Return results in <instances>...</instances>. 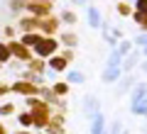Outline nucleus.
Segmentation results:
<instances>
[{
	"label": "nucleus",
	"mask_w": 147,
	"mask_h": 134,
	"mask_svg": "<svg viewBox=\"0 0 147 134\" xmlns=\"http://www.w3.org/2000/svg\"><path fill=\"white\" fill-rule=\"evenodd\" d=\"M130 110L135 115H147V85H137L132 90V98H130Z\"/></svg>",
	"instance_id": "obj_1"
},
{
	"label": "nucleus",
	"mask_w": 147,
	"mask_h": 134,
	"mask_svg": "<svg viewBox=\"0 0 147 134\" xmlns=\"http://www.w3.org/2000/svg\"><path fill=\"white\" fill-rule=\"evenodd\" d=\"M57 47H59V44L52 39V37H49V39H44V37H42V41H39L34 49H37V54H39V56H49V54L57 51Z\"/></svg>",
	"instance_id": "obj_2"
},
{
	"label": "nucleus",
	"mask_w": 147,
	"mask_h": 134,
	"mask_svg": "<svg viewBox=\"0 0 147 134\" xmlns=\"http://www.w3.org/2000/svg\"><path fill=\"white\" fill-rule=\"evenodd\" d=\"M27 10L34 12V15H49L52 5H49V3H30V5H27Z\"/></svg>",
	"instance_id": "obj_3"
},
{
	"label": "nucleus",
	"mask_w": 147,
	"mask_h": 134,
	"mask_svg": "<svg viewBox=\"0 0 147 134\" xmlns=\"http://www.w3.org/2000/svg\"><path fill=\"white\" fill-rule=\"evenodd\" d=\"M103 127H105L103 115L96 112V115H93V124H91V134H105V132H103Z\"/></svg>",
	"instance_id": "obj_4"
},
{
	"label": "nucleus",
	"mask_w": 147,
	"mask_h": 134,
	"mask_svg": "<svg viewBox=\"0 0 147 134\" xmlns=\"http://www.w3.org/2000/svg\"><path fill=\"white\" fill-rule=\"evenodd\" d=\"M118 78H120V68H105L103 71V83H115Z\"/></svg>",
	"instance_id": "obj_5"
},
{
	"label": "nucleus",
	"mask_w": 147,
	"mask_h": 134,
	"mask_svg": "<svg viewBox=\"0 0 147 134\" xmlns=\"http://www.w3.org/2000/svg\"><path fill=\"white\" fill-rule=\"evenodd\" d=\"M7 51H15V54H17V56H20V59H22V61H30V51H27V49H25V47H20V44H15V41H12L10 47H7Z\"/></svg>",
	"instance_id": "obj_6"
},
{
	"label": "nucleus",
	"mask_w": 147,
	"mask_h": 134,
	"mask_svg": "<svg viewBox=\"0 0 147 134\" xmlns=\"http://www.w3.org/2000/svg\"><path fill=\"white\" fill-rule=\"evenodd\" d=\"M88 25L91 27H100V12H98V7H93V5L88 7Z\"/></svg>",
	"instance_id": "obj_7"
},
{
	"label": "nucleus",
	"mask_w": 147,
	"mask_h": 134,
	"mask_svg": "<svg viewBox=\"0 0 147 134\" xmlns=\"http://www.w3.org/2000/svg\"><path fill=\"white\" fill-rule=\"evenodd\" d=\"M39 41H42V37H39V34H34V32H32V34L27 32V34L22 37V44H25V47H37Z\"/></svg>",
	"instance_id": "obj_8"
},
{
	"label": "nucleus",
	"mask_w": 147,
	"mask_h": 134,
	"mask_svg": "<svg viewBox=\"0 0 147 134\" xmlns=\"http://www.w3.org/2000/svg\"><path fill=\"white\" fill-rule=\"evenodd\" d=\"M20 27H22L25 32H27V29H37V27H39V20H37V17H25Z\"/></svg>",
	"instance_id": "obj_9"
},
{
	"label": "nucleus",
	"mask_w": 147,
	"mask_h": 134,
	"mask_svg": "<svg viewBox=\"0 0 147 134\" xmlns=\"http://www.w3.org/2000/svg\"><path fill=\"white\" fill-rule=\"evenodd\" d=\"M49 66H52V71H64V68H66V61H64L61 56H52Z\"/></svg>",
	"instance_id": "obj_10"
},
{
	"label": "nucleus",
	"mask_w": 147,
	"mask_h": 134,
	"mask_svg": "<svg viewBox=\"0 0 147 134\" xmlns=\"http://www.w3.org/2000/svg\"><path fill=\"white\" fill-rule=\"evenodd\" d=\"M66 81H69V83H76V85H79V83H84L86 78H84V73H81V71H69Z\"/></svg>",
	"instance_id": "obj_11"
},
{
	"label": "nucleus",
	"mask_w": 147,
	"mask_h": 134,
	"mask_svg": "<svg viewBox=\"0 0 147 134\" xmlns=\"http://www.w3.org/2000/svg\"><path fill=\"white\" fill-rule=\"evenodd\" d=\"M84 100H86V103H84L86 112H88V115H93L96 110H98V103H96V98H93V95H91V98H84Z\"/></svg>",
	"instance_id": "obj_12"
},
{
	"label": "nucleus",
	"mask_w": 147,
	"mask_h": 134,
	"mask_svg": "<svg viewBox=\"0 0 147 134\" xmlns=\"http://www.w3.org/2000/svg\"><path fill=\"white\" fill-rule=\"evenodd\" d=\"M39 27H42L44 32H49V34H52V32L57 29V20H39Z\"/></svg>",
	"instance_id": "obj_13"
},
{
	"label": "nucleus",
	"mask_w": 147,
	"mask_h": 134,
	"mask_svg": "<svg viewBox=\"0 0 147 134\" xmlns=\"http://www.w3.org/2000/svg\"><path fill=\"white\" fill-rule=\"evenodd\" d=\"M120 54H118V49H115V51H113V54H110V59H108V66L110 68H120Z\"/></svg>",
	"instance_id": "obj_14"
},
{
	"label": "nucleus",
	"mask_w": 147,
	"mask_h": 134,
	"mask_svg": "<svg viewBox=\"0 0 147 134\" xmlns=\"http://www.w3.org/2000/svg\"><path fill=\"white\" fill-rule=\"evenodd\" d=\"M61 41L66 44V47H76V44H79V37H76V34H69V32H66V34L61 37Z\"/></svg>",
	"instance_id": "obj_15"
},
{
	"label": "nucleus",
	"mask_w": 147,
	"mask_h": 134,
	"mask_svg": "<svg viewBox=\"0 0 147 134\" xmlns=\"http://www.w3.org/2000/svg\"><path fill=\"white\" fill-rule=\"evenodd\" d=\"M12 90H20V93H34V88L27 85V83H15V85H12Z\"/></svg>",
	"instance_id": "obj_16"
},
{
	"label": "nucleus",
	"mask_w": 147,
	"mask_h": 134,
	"mask_svg": "<svg viewBox=\"0 0 147 134\" xmlns=\"http://www.w3.org/2000/svg\"><path fill=\"white\" fill-rule=\"evenodd\" d=\"M61 22H66V25H74V22H76V12H64V15H61Z\"/></svg>",
	"instance_id": "obj_17"
},
{
	"label": "nucleus",
	"mask_w": 147,
	"mask_h": 134,
	"mask_svg": "<svg viewBox=\"0 0 147 134\" xmlns=\"http://www.w3.org/2000/svg\"><path fill=\"white\" fill-rule=\"evenodd\" d=\"M20 124H22V127H30V124H32V112H22L20 115Z\"/></svg>",
	"instance_id": "obj_18"
},
{
	"label": "nucleus",
	"mask_w": 147,
	"mask_h": 134,
	"mask_svg": "<svg viewBox=\"0 0 147 134\" xmlns=\"http://www.w3.org/2000/svg\"><path fill=\"white\" fill-rule=\"evenodd\" d=\"M12 112H15V105H12V103L0 105V115H12Z\"/></svg>",
	"instance_id": "obj_19"
},
{
	"label": "nucleus",
	"mask_w": 147,
	"mask_h": 134,
	"mask_svg": "<svg viewBox=\"0 0 147 134\" xmlns=\"http://www.w3.org/2000/svg\"><path fill=\"white\" fill-rule=\"evenodd\" d=\"M66 90H69V85H66V83H57V85H54V93H57V95H64Z\"/></svg>",
	"instance_id": "obj_20"
},
{
	"label": "nucleus",
	"mask_w": 147,
	"mask_h": 134,
	"mask_svg": "<svg viewBox=\"0 0 147 134\" xmlns=\"http://www.w3.org/2000/svg\"><path fill=\"white\" fill-rule=\"evenodd\" d=\"M7 59H10V51H7V47L0 44V61H7Z\"/></svg>",
	"instance_id": "obj_21"
},
{
	"label": "nucleus",
	"mask_w": 147,
	"mask_h": 134,
	"mask_svg": "<svg viewBox=\"0 0 147 134\" xmlns=\"http://www.w3.org/2000/svg\"><path fill=\"white\" fill-rule=\"evenodd\" d=\"M137 10H140L142 15H147V0H137Z\"/></svg>",
	"instance_id": "obj_22"
},
{
	"label": "nucleus",
	"mask_w": 147,
	"mask_h": 134,
	"mask_svg": "<svg viewBox=\"0 0 147 134\" xmlns=\"http://www.w3.org/2000/svg\"><path fill=\"white\" fill-rule=\"evenodd\" d=\"M118 12H120V15H130V5L120 3V5H118Z\"/></svg>",
	"instance_id": "obj_23"
},
{
	"label": "nucleus",
	"mask_w": 147,
	"mask_h": 134,
	"mask_svg": "<svg viewBox=\"0 0 147 134\" xmlns=\"http://www.w3.org/2000/svg\"><path fill=\"white\" fill-rule=\"evenodd\" d=\"M130 49H132V44H130V41H125V44H123V47L118 49V54H120V56H123V54H127V51H130Z\"/></svg>",
	"instance_id": "obj_24"
},
{
	"label": "nucleus",
	"mask_w": 147,
	"mask_h": 134,
	"mask_svg": "<svg viewBox=\"0 0 147 134\" xmlns=\"http://www.w3.org/2000/svg\"><path fill=\"white\" fill-rule=\"evenodd\" d=\"M135 59H137V54H130V59L125 61V68H127V71H130V68L135 66Z\"/></svg>",
	"instance_id": "obj_25"
},
{
	"label": "nucleus",
	"mask_w": 147,
	"mask_h": 134,
	"mask_svg": "<svg viewBox=\"0 0 147 134\" xmlns=\"http://www.w3.org/2000/svg\"><path fill=\"white\" fill-rule=\"evenodd\" d=\"M137 44H140V47H147V34H140V37H137Z\"/></svg>",
	"instance_id": "obj_26"
},
{
	"label": "nucleus",
	"mask_w": 147,
	"mask_h": 134,
	"mask_svg": "<svg viewBox=\"0 0 147 134\" xmlns=\"http://www.w3.org/2000/svg\"><path fill=\"white\" fill-rule=\"evenodd\" d=\"M142 27H145V29H147V15H145V20H142Z\"/></svg>",
	"instance_id": "obj_27"
},
{
	"label": "nucleus",
	"mask_w": 147,
	"mask_h": 134,
	"mask_svg": "<svg viewBox=\"0 0 147 134\" xmlns=\"http://www.w3.org/2000/svg\"><path fill=\"white\" fill-rule=\"evenodd\" d=\"M76 3H81V5H84V3H86V0H76Z\"/></svg>",
	"instance_id": "obj_28"
},
{
	"label": "nucleus",
	"mask_w": 147,
	"mask_h": 134,
	"mask_svg": "<svg viewBox=\"0 0 147 134\" xmlns=\"http://www.w3.org/2000/svg\"><path fill=\"white\" fill-rule=\"evenodd\" d=\"M20 134H30V132H20Z\"/></svg>",
	"instance_id": "obj_29"
},
{
	"label": "nucleus",
	"mask_w": 147,
	"mask_h": 134,
	"mask_svg": "<svg viewBox=\"0 0 147 134\" xmlns=\"http://www.w3.org/2000/svg\"><path fill=\"white\" fill-rule=\"evenodd\" d=\"M145 56H147V47H145Z\"/></svg>",
	"instance_id": "obj_30"
}]
</instances>
